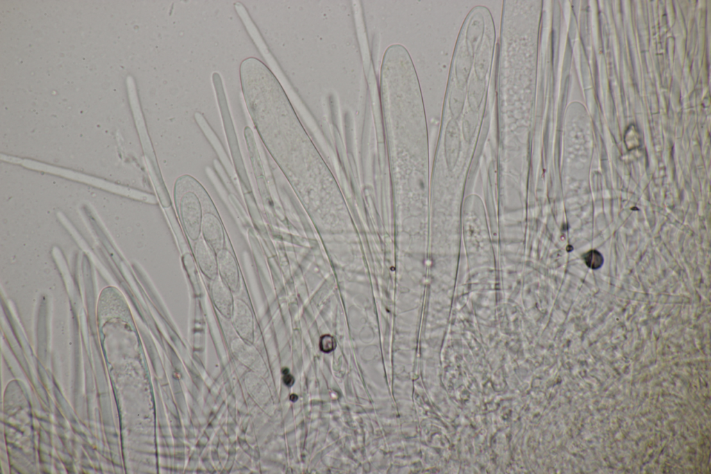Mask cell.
I'll return each mask as SVG.
<instances>
[{
	"label": "cell",
	"instance_id": "cell-1",
	"mask_svg": "<svg viewBox=\"0 0 711 474\" xmlns=\"http://www.w3.org/2000/svg\"><path fill=\"white\" fill-rule=\"evenodd\" d=\"M178 204L185 233L191 240L195 242L201 236L203 215L200 197L196 192L187 190L181 195Z\"/></svg>",
	"mask_w": 711,
	"mask_h": 474
},
{
	"label": "cell",
	"instance_id": "cell-2",
	"mask_svg": "<svg viewBox=\"0 0 711 474\" xmlns=\"http://www.w3.org/2000/svg\"><path fill=\"white\" fill-rule=\"evenodd\" d=\"M218 276L233 293L240 288L238 265L233 254L225 247L217 253Z\"/></svg>",
	"mask_w": 711,
	"mask_h": 474
},
{
	"label": "cell",
	"instance_id": "cell-3",
	"mask_svg": "<svg viewBox=\"0 0 711 474\" xmlns=\"http://www.w3.org/2000/svg\"><path fill=\"white\" fill-rule=\"evenodd\" d=\"M194 255L201 272L211 281L218 277L217 259L215 251L202 236L194 242Z\"/></svg>",
	"mask_w": 711,
	"mask_h": 474
},
{
	"label": "cell",
	"instance_id": "cell-4",
	"mask_svg": "<svg viewBox=\"0 0 711 474\" xmlns=\"http://www.w3.org/2000/svg\"><path fill=\"white\" fill-rule=\"evenodd\" d=\"M201 236L216 253L224 248L225 235L219 218L212 212L203 213Z\"/></svg>",
	"mask_w": 711,
	"mask_h": 474
},
{
	"label": "cell",
	"instance_id": "cell-5",
	"mask_svg": "<svg viewBox=\"0 0 711 474\" xmlns=\"http://www.w3.org/2000/svg\"><path fill=\"white\" fill-rule=\"evenodd\" d=\"M232 293L219 276L212 280L210 293L213 304L225 317H230L233 313L235 300Z\"/></svg>",
	"mask_w": 711,
	"mask_h": 474
},
{
	"label": "cell",
	"instance_id": "cell-6",
	"mask_svg": "<svg viewBox=\"0 0 711 474\" xmlns=\"http://www.w3.org/2000/svg\"><path fill=\"white\" fill-rule=\"evenodd\" d=\"M584 259L588 267L593 269L599 268L603 263L601 254L596 250H592L586 253L584 256Z\"/></svg>",
	"mask_w": 711,
	"mask_h": 474
},
{
	"label": "cell",
	"instance_id": "cell-7",
	"mask_svg": "<svg viewBox=\"0 0 711 474\" xmlns=\"http://www.w3.org/2000/svg\"><path fill=\"white\" fill-rule=\"evenodd\" d=\"M321 349L324 352H330L333 349V339L329 336H325L321 338Z\"/></svg>",
	"mask_w": 711,
	"mask_h": 474
},
{
	"label": "cell",
	"instance_id": "cell-8",
	"mask_svg": "<svg viewBox=\"0 0 711 474\" xmlns=\"http://www.w3.org/2000/svg\"><path fill=\"white\" fill-rule=\"evenodd\" d=\"M283 373L284 374L283 379L285 384L289 387L291 386L294 382L293 377L288 373V370L287 368L283 370Z\"/></svg>",
	"mask_w": 711,
	"mask_h": 474
},
{
	"label": "cell",
	"instance_id": "cell-9",
	"mask_svg": "<svg viewBox=\"0 0 711 474\" xmlns=\"http://www.w3.org/2000/svg\"><path fill=\"white\" fill-rule=\"evenodd\" d=\"M297 398H298L297 395H294V394H292V395L290 396V400H291L292 401H293V402L296 401V400H297Z\"/></svg>",
	"mask_w": 711,
	"mask_h": 474
}]
</instances>
